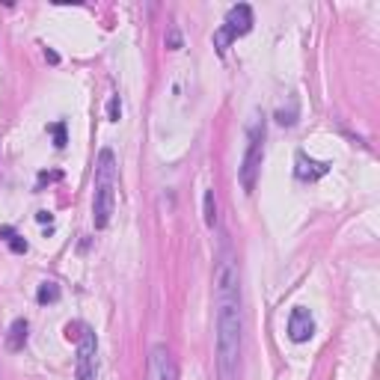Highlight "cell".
<instances>
[{
    "mask_svg": "<svg viewBox=\"0 0 380 380\" xmlns=\"http://www.w3.org/2000/svg\"><path fill=\"white\" fill-rule=\"evenodd\" d=\"M262 161H264V122L256 119L247 131V151H244V161H240V187H244V194L256 190Z\"/></svg>",
    "mask_w": 380,
    "mask_h": 380,
    "instance_id": "cell-4",
    "label": "cell"
},
{
    "mask_svg": "<svg viewBox=\"0 0 380 380\" xmlns=\"http://www.w3.org/2000/svg\"><path fill=\"white\" fill-rule=\"evenodd\" d=\"M27 321L18 318V321H12L9 327V333H6V348L9 351H24V345H27Z\"/></svg>",
    "mask_w": 380,
    "mask_h": 380,
    "instance_id": "cell-9",
    "label": "cell"
},
{
    "mask_svg": "<svg viewBox=\"0 0 380 380\" xmlns=\"http://www.w3.org/2000/svg\"><path fill=\"white\" fill-rule=\"evenodd\" d=\"M50 131H54V140H57V146H60V149L66 146V125H62V122H57V125H54V128H50Z\"/></svg>",
    "mask_w": 380,
    "mask_h": 380,
    "instance_id": "cell-14",
    "label": "cell"
},
{
    "mask_svg": "<svg viewBox=\"0 0 380 380\" xmlns=\"http://www.w3.org/2000/svg\"><path fill=\"white\" fill-rule=\"evenodd\" d=\"M312 333H315V318H312V312H309V309H303V306L291 309V315H288V339L300 345V341H309Z\"/></svg>",
    "mask_w": 380,
    "mask_h": 380,
    "instance_id": "cell-7",
    "label": "cell"
},
{
    "mask_svg": "<svg viewBox=\"0 0 380 380\" xmlns=\"http://www.w3.org/2000/svg\"><path fill=\"white\" fill-rule=\"evenodd\" d=\"M146 380H179V369L167 345H155L146 360Z\"/></svg>",
    "mask_w": 380,
    "mask_h": 380,
    "instance_id": "cell-6",
    "label": "cell"
},
{
    "mask_svg": "<svg viewBox=\"0 0 380 380\" xmlns=\"http://www.w3.org/2000/svg\"><path fill=\"white\" fill-rule=\"evenodd\" d=\"M250 30H252V9H250L247 4H238V6H232L229 12H226L223 27L214 33V45H217V50L223 54V50L229 48L235 39L247 36Z\"/></svg>",
    "mask_w": 380,
    "mask_h": 380,
    "instance_id": "cell-5",
    "label": "cell"
},
{
    "mask_svg": "<svg viewBox=\"0 0 380 380\" xmlns=\"http://www.w3.org/2000/svg\"><path fill=\"white\" fill-rule=\"evenodd\" d=\"M294 163H297V179L300 182H315V179H321V175H327V170H330V163H321V161H312L306 151H297V158H294Z\"/></svg>",
    "mask_w": 380,
    "mask_h": 380,
    "instance_id": "cell-8",
    "label": "cell"
},
{
    "mask_svg": "<svg viewBox=\"0 0 380 380\" xmlns=\"http://www.w3.org/2000/svg\"><path fill=\"white\" fill-rule=\"evenodd\" d=\"M119 190V163L110 149H101L95 158V190H93V223L95 229H107L116 211Z\"/></svg>",
    "mask_w": 380,
    "mask_h": 380,
    "instance_id": "cell-2",
    "label": "cell"
},
{
    "mask_svg": "<svg viewBox=\"0 0 380 380\" xmlns=\"http://www.w3.org/2000/svg\"><path fill=\"white\" fill-rule=\"evenodd\" d=\"M36 220H39V223H50V214H48V211H39V214H36Z\"/></svg>",
    "mask_w": 380,
    "mask_h": 380,
    "instance_id": "cell-15",
    "label": "cell"
},
{
    "mask_svg": "<svg viewBox=\"0 0 380 380\" xmlns=\"http://www.w3.org/2000/svg\"><path fill=\"white\" fill-rule=\"evenodd\" d=\"M66 339L78 345V360H74V377L78 380H95L98 377V339L95 330L83 321L66 324Z\"/></svg>",
    "mask_w": 380,
    "mask_h": 380,
    "instance_id": "cell-3",
    "label": "cell"
},
{
    "mask_svg": "<svg viewBox=\"0 0 380 380\" xmlns=\"http://www.w3.org/2000/svg\"><path fill=\"white\" fill-rule=\"evenodd\" d=\"M244 345V309H240V268L226 244L214 268V351L220 380H238Z\"/></svg>",
    "mask_w": 380,
    "mask_h": 380,
    "instance_id": "cell-1",
    "label": "cell"
},
{
    "mask_svg": "<svg viewBox=\"0 0 380 380\" xmlns=\"http://www.w3.org/2000/svg\"><path fill=\"white\" fill-rule=\"evenodd\" d=\"M170 45H172V48H179V30H172V33H170Z\"/></svg>",
    "mask_w": 380,
    "mask_h": 380,
    "instance_id": "cell-16",
    "label": "cell"
},
{
    "mask_svg": "<svg viewBox=\"0 0 380 380\" xmlns=\"http://www.w3.org/2000/svg\"><path fill=\"white\" fill-rule=\"evenodd\" d=\"M36 300L39 303H57L60 300V285L57 283H42L39 291H36Z\"/></svg>",
    "mask_w": 380,
    "mask_h": 380,
    "instance_id": "cell-11",
    "label": "cell"
},
{
    "mask_svg": "<svg viewBox=\"0 0 380 380\" xmlns=\"http://www.w3.org/2000/svg\"><path fill=\"white\" fill-rule=\"evenodd\" d=\"M0 238H4L6 244L12 247V252H27V240L18 238V235L12 232V229H0Z\"/></svg>",
    "mask_w": 380,
    "mask_h": 380,
    "instance_id": "cell-12",
    "label": "cell"
},
{
    "mask_svg": "<svg viewBox=\"0 0 380 380\" xmlns=\"http://www.w3.org/2000/svg\"><path fill=\"white\" fill-rule=\"evenodd\" d=\"M202 217H205L208 229L217 226V199H214V190H205V214H202Z\"/></svg>",
    "mask_w": 380,
    "mask_h": 380,
    "instance_id": "cell-10",
    "label": "cell"
},
{
    "mask_svg": "<svg viewBox=\"0 0 380 380\" xmlns=\"http://www.w3.org/2000/svg\"><path fill=\"white\" fill-rule=\"evenodd\" d=\"M119 113H122V101H119V95H113V98H110V104H107V116L116 122V119H119Z\"/></svg>",
    "mask_w": 380,
    "mask_h": 380,
    "instance_id": "cell-13",
    "label": "cell"
}]
</instances>
